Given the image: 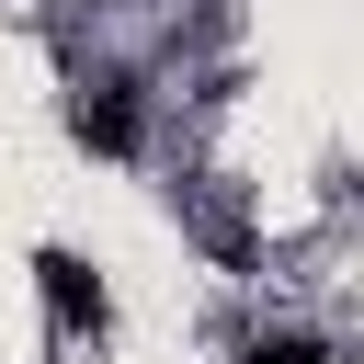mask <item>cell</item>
<instances>
[{
  "mask_svg": "<svg viewBox=\"0 0 364 364\" xmlns=\"http://www.w3.org/2000/svg\"><path fill=\"white\" fill-rule=\"evenodd\" d=\"M68 125H80V148H136V102H125V80H114V91H80Z\"/></svg>",
  "mask_w": 364,
  "mask_h": 364,
  "instance_id": "cell-2",
  "label": "cell"
},
{
  "mask_svg": "<svg viewBox=\"0 0 364 364\" xmlns=\"http://www.w3.org/2000/svg\"><path fill=\"white\" fill-rule=\"evenodd\" d=\"M250 364H330V353H318V341H296V330H284V341H250Z\"/></svg>",
  "mask_w": 364,
  "mask_h": 364,
  "instance_id": "cell-3",
  "label": "cell"
},
{
  "mask_svg": "<svg viewBox=\"0 0 364 364\" xmlns=\"http://www.w3.org/2000/svg\"><path fill=\"white\" fill-rule=\"evenodd\" d=\"M34 296H46V318L80 341V330H102L114 318V296H102V273L80 262V250H34Z\"/></svg>",
  "mask_w": 364,
  "mask_h": 364,
  "instance_id": "cell-1",
  "label": "cell"
}]
</instances>
